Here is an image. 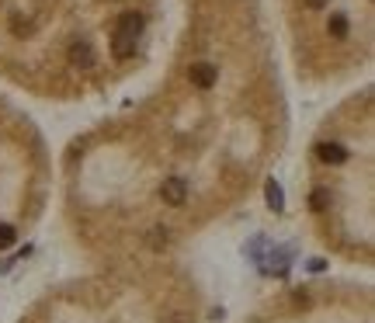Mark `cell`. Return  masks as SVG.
I'll list each match as a JSON object with an SVG mask.
<instances>
[{
    "mask_svg": "<svg viewBox=\"0 0 375 323\" xmlns=\"http://www.w3.org/2000/svg\"><path fill=\"white\" fill-rule=\"evenodd\" d=\"M288 136L261 0H185L160 80L73 136L59 160L63 219L97 264L174 261L243 209Z\"/></svg>",
    "mask_w": 375,
    "mask_h": 323,
    "instance_id": "1",
    "label": "cell"
},
{
    "mask_svg": "<svg viewBox=\"0 0 375 323\" xmlns=\"http://www.w3.org/2000/svg\"><path fill=\"white\" fill-rule=\"evenodd\" d=\"M160 0H0V84L42 101L122 87L153 52Z\"/></svg>",
    "mask_w": 375,
    "mask_h": 323,
    "instance_id": "2",
    "label": "cell"
},
{
    "mask_svg": "<svg viewBox=\"0 0 375 323\" xmlns=\"http://www.w3.org/2000/svg\"><path fill=\"white\" fill-rule=\"evenodd\" d=\"M375 101L372 91L348 94L323 115L306 146L302 213L313 240L348 261L372 264L375 247Z\"/></svg>",
    "mask_w": 375,
    "mask_h": 323,
    "instance_id": "3",
    "label": "cell"
},
{
    "mask_svg": "<svg viewBox=\"0 0 375 323\" xmlns=\"http://www.w3.org/2000/svg\"><path fill=\"white\" fill-rule=\"evenodd\" d=\"M17 323H201V296L178 261L101 264L42 292Z\"/></svg>",
    "mask_w": 375,
    "mask_h": 323,
    "instance_id": "4",
    "label": "cell"
},
{
    "mask_svg": "<svg viewBox=\"0 0 375 323\" xmlns=\"http://www.w3.org/2000/svg\"><path fill=\"white\" fill-rule=\"evenodd\" d=\"M281 35L299 84L334 87L369 70L375 0H278Z\"/></svg>",
    "mask_w": 375,
    "mask_h": 323,
    "instance_id": "5",
    "label": "cell"
},
{
    "mask_svg": "<svg viewBox=\"0 0 375 323\" xmlns=\"http://www.w3.org/2000/svg\"><path fill=\"white\" fill-rule=\"evenodd\" d=\"M52 153L24 108L0 94V254L42 222L52 199Z\"/></svg>",
    "mask_w": 375,
    "mask_h": 323,
    "instance_id": "6",
    "label": "cell"
},
{
    "mask_svg": "<svg viewBox=\"0 0 375 323\" xmlns=\"http://www.w3.org/2000/svg\"><path fill=\"white\" fill-rule=\"evenodd\" d=\"M243 323H372V292L355 282H306L271 296Z\"/></svg>",
    "mask_w": 375,
    "mask_h": 323,
    "instance_id": "7",
    "label": "cell"
}]
</instances>
